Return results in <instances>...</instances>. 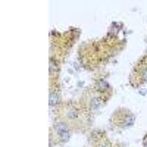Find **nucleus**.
<instances>
[{
	"label": "nucleus",
	"mask_w": 147,
	"mask_h": 147,
	"mask_svg": "<svg viewBox=\"0 0 147 147\" xmlns=\"http://www.w3.org/2000/svg\"><path fill=\"white\" fill-rule=\"evenodd\" d=\"M97 90L99 91H107L109 90V84L105 80H99L97 81Z\"/></svg>",
	"instance_id": "obj_2"
},
{
	"label": "nucleus",
	"mask_w": 147,
	"mask_h": 147,
	"mask_svg": "<svg viewBox=\"0 0 147 147\" xmlns=\"http://www.w3.org/2000/svg\"><path fill=\"white\" fill-rule=\"evenodd\" d=\"M80 113H78V110H75V109H69L68 110V118H77Z\"/></svg>",
	"instance_id": "obj_6"
},
{
	"label": "nucleus",
	"mask_w": 147,
	"mask_h": 147,
	"mask_svg": "<svg viewBox=\"0 0 147 147\" xmlns=\"http://www.w3.org/2000/svg\"><path fill=\"white\" fill-rule=\"evenodd\" d=\"M100 105H102V99H100V97H93L91 102H90L91 109H97V107H100Z\"/></svg>",
	"instance_id": "obj_3"
},
{
	"label": "nucleus",
	"mask_w": 147,
	"mask_h": 147,
	"mask_svg": "<svg viewBox=\"0 0 147 147\" xmlns=\"http://www.w3.org/2000/svg\"><path fill=\"white\" fill-rule=\"evenodd\" d=\"M143 80H144V81H147V69H146V71H143Z\"/></svg>",
	"instance_id": "obj_9"
},
{
	"label": "nucleus",
	"mask_w": 147,
	"mask_h": 147,
	"mask_svg": "<svg viewBox=\"0 0 147 147\" xmlns=\"http://www.w3.org/2000/svg\"><path fill=\"white\" fill-rule=\"evenodd\" d=\"M132 122H134V116H128L127 119H125V125H132Z\"/></svg>",
	"instance_id": "obj_8"
},
{
	"label": "nucleus",
	"mask_w": 147,
	"mask_h": 147,
	"mask_svg": "<svg viewBox=\"0 0 147 147\" xmlns=\"http://www.w3.org/2000/svg\"><path fill=\"white\" fill-rule=\"evenodd\" d=\"M49 102H50V106H55V105H57L59 103V94L57 93H50V100H49Z\"/></svg>",
	"instance_id": "obj_4"
},
{
	"label": "nucleus",
	"mask_w": 147,
	"mask_h": 147,
	"mask_svg": "<svg viewBox=\"0 0 147 147\" xmlns=\"http://www.w3.org/2000/svg\"><path fill=\"white\" fill-rule=\"evenodd\" d=\"M99 147H109V146H107V144H100Z\"/></svg>",
	"instance_id": "obj_10"
},
{
	"label": "nucleus",
	"mask_w": 147,
	"mask_h": 147,
	"mask_svg": "<svg viewBox=\"0 0 147 147\" xmlns=\"http://www.w3.org/2000/svg\"><path fill=\"white\" fill-rule=\"evenodd\" d=\"M55 131L57 132V134H60V132H63V131H68V125L65 124V122H56L55 124Z\"/></svg>",
	"instance_id": "obj_1"
},
{
	"label": "nucleus",
	"mask_w": 147,
	"mask_h": 147,
	"mask_svg": "<svg viewBox=\"0 0 147 147\" xmlns=\"http://www.w3.org/2000/svg\"><path fill=\"white\" fill-rule=\"evenodd\" d=\"M56 68H57V62L55 59H50V74H53Z\"/></svg>",
	"instance_id": "obj_7"
},
{
	"label": "nucleus",
	"mask_w": 147,
	"mask_h": 147,
	"mask_svg": "<svg viewBox=\"0 0 147 147\" xmlns=\"http://www.w3.org/2000/svg\"><path fill=\"white\" fill-rule=\"evenodd\" d=\"M59 138L62 140L63 143H66V141L71 138V132H69V129H68V131H63V132H60V134H59Z\"/></svg>",
	"instance_id": "obj_5"
},
{
	"label": "nucleus",
	"mask_w": 147,
	"mask_h": 147,
	"mask_svg": "<svg viewBox=\"0 0 147 147\" xmlns=\"http://www.w3.org/2000/svg\"><path fill=\"white\" fill-rule=\"evenodd\" d=\"M144 146H146V147H147V138H146V140H144Z\"/></svg>",
	"instance_id": "obj_11"
}]
</instances>
